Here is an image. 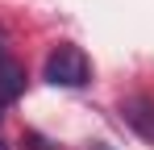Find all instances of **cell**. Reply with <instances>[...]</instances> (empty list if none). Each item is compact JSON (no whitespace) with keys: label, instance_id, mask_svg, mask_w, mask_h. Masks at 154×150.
Here are the masks:
<instances>
[{"label":"cell","instance_id":"3","mask_svg":"<svg viewBox=\"0 0 154 150\" xmlns=\"http://www.w3.org/2000/svg\"><path fill=\"white\" fill-rule=\"evenodd\" d=\"M25 92V67H17V63H0V117H4V108L8 104H17V96Z\"/></svg>","mask_w":154,"mask_h":150},{"label":"cell","instance_id":"5","mask_svg":"<svg viewBox=\"0 0 154 150\" xmlns=\"http://www.w3.org/2000/svg\"><path fill=\"white\" fill-rule=\"evenodd\" d=\"M0 150H4V138H0Z\"/></svg>","mask_w":154,"mask_h":150},{"label":"cell","instance_id":"4","mask_svg":"<svg viewBox=\"0 0 154 150\" xmlns=\"http://www.w3.org/2000/svg\"><path fill=\"white\" fill-rule=\"evenodd\" d=\"M0 63H4V50H0Z\"/></svg>","mask_w":154,"mask_h":150},{"label":"cell","instance_id":"1","mask_svg":"<svg viewBox=\"0 0 154 150\" xmlns=\"http://www.w3.org/2000/svg\"><path fill=\"white\" fill-rule=\"evenodd\" d=\"M46 79L58 83V88H83L88 79H92V63H88V54L79 46H54L50 58H46Z\"/></svg>","mask_w":154,"mask_h":150},{"label":"cell","instance_id":"2","mask_svg":"<svg viewBox=\"0 0 154 150\" xmlns=\"http://www.w3.org/2000/svg\"><path fill=\"white\" fill-rule=\"evenodd\" d=\"M121 117L129 121L133 133H142L146 142H154V100H146V96L125 100V104H121Z\"/></svg>","mask_w":154,"mask_h":150}]
</instances>
